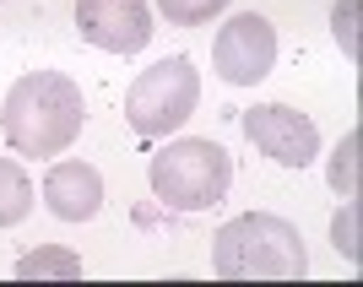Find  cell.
Instances as JSON below:
<instances>
[{
  "label": "cell",
  "instance_id": "1",
  "mask_svg": "<svg viewBox=\"0 0 363 287\" xmlns=\"http://www.w3.org/2000/svg\"><path fill=\"white\" fill-rule=\"evenodd\" d=\"M82 125H87V98L60 71L16 76L6 103H0V130L22 157H60L82 136Z\"/></svg>",
  "mask_w": 363,
  "mask_h": 287
},
{
  "label": "cell",
  "instance_id": "2",
  "mask_svg": "<svg viewBox=\"0 0 363 287\" xmlns=\"http://www.w3.org/2000/svg\"><path fill=\"white\" fill-rule=\"evenodd\" d=\"M212 266L223 282H250V276H272V282H293L309 271L303 239L288 217L277 212H244L233 223L217 227L212 239Z\"/></svg>",
  "mask_w": 363,
  "mask_h": 287
},
{
  "label": "cell",
  "instance_id": "3",
  "mask_svg": "<svg viewBox=\"0 0 363 287\" xmlns=\"http://www.w3.org/2000/svg\"><path fill=\"white\" fill-rule=\"evenodd\" d=\"M228 184H233V163L217 141H168L152 157V196L174 212H206L228 196Z\"/></svg>",
  "mask_w": 363,
  "mask_h": 287
},
{
  "label": "cell",
  "instance_id": "4",
  "mask_svg": "<svg viewBox=\"0 0 363 287\" xmlns=\"http://www.w3.org/2000/svg\"><path fill=\"white\" fill-rule=\"evenodd\" d=\"M196 103H201V71H196V60L174 55V60L147 65V71L130 81V92H125V120H130L136 136L163 141L168 130H179V125L196 114Z\"/></svg>",
  "mask_w": 363,
  "mask_h": 287
},
{
  "label": "cell",
  "instance_id": "5",
  "mask_svg": "<svg viewBox=\"0 0 363 287\" xmlns=\"http://www.w3.org/2000/svg\"><path fill=\"white\" fill-rule=\"evenodd\" d=\"M212 65L228 87H255L260 76H272V65H277V28L255 11H239L233 22L217 28Z\"/></svg>",
  "mask_w": 363,
  "mask_h": 287
},
{
  "label": "cell",
  "instance_id": "6",
  "mask_svg": "<svg viewBox=\"0 0 363 287\" xmlns=\"http://www.w3.org/2000/svg\"><path fill=\"white\" fill-rule=\"evenodd\" d=\"M244 136L255 141L277 168H303L320 152V130L309 114H298L293 103H255L244 108Z\"/></svg>",
  "mask_w": 363,
  "mask_h": 287
},
{
  "label": "cell",
  "instance_id": "7",
  "mask_svg": "<svg viewBox=\"0 0 363 287\" xmlns=\"http://www.w3.org/2000/svg\"><path fill=\"white\" fill-rule=\"evenodd\" d=\"M76 28L108 55H136L152 38V11L147 0H76Z\"/></svg>",
  "mask_w": 363,
  "mask_h": 287
},
{
  "label": "cell",
  "instance_id": "8",
  "mask_svg": "<svg viewBox=\"0 0 363 287\" xmlns=\"http://www.w3.org/2000/svg\"><path fill=\"white\" fill-rule=\"evenodd\" d=\"M44 201H49V212L65 217V223H87V217H98V206H104V174L92 163L65 157V163H55L44 174Z\"/></svg>",
  "mask_w": 363,
  "mask_h": 287
},
{
  "label": "cell",
  "instance_id": "9",
  "mask_svg": "<svg viewBox=\"0 0 363 287\" xmlns=\"http://www.w3.org/2000/svg\"><path fill=\"white\" fill-rule=\"evenodd\" d=\"M33 212V179L16 157H0V227H16Z\"/></svg>",
  "mask_w": 363,
  "mask_h": 287
},
{
  "label": "cell",
  "instance_id": "10",
  "mask_svg": "<svg viewBox=\"0 0 363 287\" xmlns=\"http://www.w3.org/2000/svg\"><path fill=\"white\" fill-rule=\"evenodd\" d=\"M16 276L33 282V276H82V260L71 249H33V255L16 260Z\"/></svg>",
  "mask_w": 363,
  "mask_h": 287
},
{
  "label": "cell",
  "instance_id": "11",
  "mask_svg": "<svg viewBox=\"0 0 363 287\" xmlns=\"http://www.w3.org/2000/svg\"><path fill=\"white\" fill-rule=\"evenodd\" d=\"M358 147H363V136L358 130H347V136H342V147L331 152V190L336 196H358Z\"/></svg>",
  "mask_w": 363,
  "mask_h": 287
},
{
  "label": "cell",
  "instance_id": "12",
  "mask_svg": "<svg viewBox=\"0 0 363 287\" xmlns=\"http://www.w3.org/2000/svg\"><path fill=\"white\" fill-rule=\"evenodd\" d=\"M223 6L228 0H157V11H163L174 28H201V22H212Z\"/></svg>",
  "mask_w": 363,
  "mask_h": 287
},
{
  "label": "cell",
  "instance_id": "13",
  "mask_svg": "<svg viewBox=\"0 0 363 287\" xmlns=\"http://www.w3.org/2000/svg\"><path fill=\"white\" fill-rule=\"evenodd\" d=\"M331 233H336V249H342L347 260H358V255H363V244H358V206H352V201L342 206V212H336Z\"/></svg>",
  "mask_w": 363,
  "mask_h": 287
},
{
  "label": "cell",
  "instance_id": "14",
  "mask_svg": "<svg viewBox=\"0 0 363 287\" xmlns=\"http://www.w3.org/2000/svg\"><path fill=\"white\" fill-rule=\"evenodd\" d=\"M331 22H336V38H342V49L358 60V0H342Z\"/></svg>",
  "mask_w": 363,
  "mask_h": 287
}]
</instances>
